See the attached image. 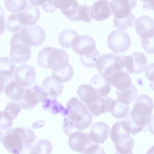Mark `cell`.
Returning <instances> with one entry per match:
<instances>
[{
    "mask_svg": "<svg viewBox=\"0 0 154 154\" xmlns=\"http://www.w3.org/2000/svg\"><path fill=\"white\" fill-rule=\"evenodd\" d=\"M47 93L42 87L35 85L30 88L24 89V94L19 101L21 108L27 110L33 109L37 104L48 97Z\"/></svg>",
    "mask_w": 154,
    "mask_h": 154,
    "instance_id": "7",
    "label": "cell"
},
{
    "mask_svg": "<svg viewBox=\"0 0 154 154\" xmlns=\"http://www.w3.org/2000/svg\"><path fill=\"white\" fill-rule=\"evenodd\" d=\"M10 42V56L13 61L24 63L29 59L31 54L30 48L20 41L18 32L12 36Z\"/></svg>",
    "mask_w": 154,
    "mask_h": 154,
    "instance_id": "8",
    "label": "cell"
},
{
    "mask_svg": "<svg viewBox=\"0 0 154 154\" xmlns=\"http://www.w3.org/2000/svg\"><path fill=\"white\" fill-rule=\"evenodd\" d=\"M154 20L147 16H141L135 21V29L141 41L154 39Z\"/></svg>",
    "mask_w": 154,
    "mask_h": 154,
    "instance_id": "14",
    "label": "cell"
},
{
    "mask_svg": "<svg viewBox=\"0 0 154 154\" xmlns=\"http://www.w3.org/2000/svg\"><path fill=\"white\" fill-rule=\"evenodd\" d=\"M37 154H51L53 147L50 141L46 140H40L34 145Z\"/></svg>",
    "mask_w": 154,
    "mask_h": 154,
    "instance_id": "34",
    "label": "cell"
},
{
    "mask_svg": "<svg viewBox=\"0 0 154 154\" xmlns=\"http://www.w3.org/2000/svg\"><path fill=\"white\" fill-rule=\"evenodd\" d=\"M19 154H37L34 146L31 144L24 145Z\"/></svg>",
    "mask_w": 154,
    "mask_h": 154,
    "instance_id": "42",
    "label": "cell"
},
{
    "mask_svg": "<svg viewBox=\"0 0 154 154\" xmlns=\"http://www.w3.org/2000/svg\"><path fill=\"white\" fill-rule=\"evenodd\" d=\"M42 88L51 98L60 96L63 93V85L55 80L52 76L46 77L42 84Z\"/></svg>",
    "mask_w": 154,
    "mask_h": 154,
    "instance_id": "24",
    "label": "cell"
},
{
    "mask_svg": "<svg viewBox=\"0 0 154 154\" xmlns=\"http://www.w3.org/2000/svg\"><path fill=\"white\" fill-rule=\"evenodd\" d=\"M129 110V105L124 104L117 100L112 99L109 106V111L113 117L117 119L126 117Z\"/></svg>",
    "mask_w": 154,
    "mask_h": 154,
    "instance_id": "27",
    "label": "cell"
},
{
    "mask_svg": "<svg viewBox=\"0 0 154 154\" xmlns=\"http://www.w3.org/2000/svg\"><path fill=\"white\" fill-rule=\"evenodd\" d=\"M135 19V16L133 14L128 17L120 20L114 19L113 26L117 28L118 30L122 31L126 29L129 27L133 26Z\"/></svg>",
    "mask_w": 154,
    "mask_h": 154,
    "instance_id": "36",
    "label": "cell"
},
{
    "mask_svg": "<svg viewBox=\"0 0 154 154\" xmlns=\"http://www.w3.org/2000/svg\"><path fill=\"white\" fill-rule=\"evenodd\" d=\"M69 136L68 142L69 148L77 152L84 154L86 149L94 143L91 139L89 133L78 131L72 133Z\"/></svg>",
    "mask_w": 154,
    "mask_h": 154,
    "instance_id": "13",
    "label": "cell"
},
{
    "mask_svg": "<svg viewBox=\"0 0 154 154\" xmlns=\"http://www.w3.org/2000/svg\"><path fill=\"white\" fill-rule=\"evenodd\" d=\"M147 66L146 57L143 53L136 52L127 56L125 71L128 73H139L145 70Z\"/></svg>",
    "mask_w": 154,
    "mask_h": 154,
    "instance_id": "15",
    "label": "cell"
},
{
    "mask_svg": "<svg viewBox=\"0 0 154 154\" xmlns=\"http://www.w3.org/2000/svg\"><path fill=\"white\" fill-rule=\"evenodd\" d=\"M27 5V1L5 0V8L8 11L17 13L23 11Z\"/></svg>",
    "mask_w": 154,
    "mask_h": 154,
    "instance_id": "32",
    "label": "cell"
},
{
    "mask_svg": "<svg viewBox=\"0 0 154 154\" xmlns=\"http://www.w3.org/2000/svg\"><path fill=\"white\" fill-rule=\"evenodd\" d=\"M55 7L59 8L68 19L74 21L79 4L74 0H54Z\"/></svg>",
    "mask_w": 154,
    "mask_h": 154,
    "instance_id": "21",
    "label": "cell"
},
{
    "mask_svg": "<svg viewBox=\"0 0 154 154\" xmlns=\"http://www.w3.org/2000/svg\"><path fill=\"white\" fill-rule=\"evenodd\" d=\"M114 154H120L118 152H116ZM126 154H133V153L132 152H131L128 153Z\"/></svg>",
    "mask_w": 154,
    "mask_h": 154,
    "instance_id": "45",
    "label": "cell"
},
{
    "mask_svg": "<svg viewBox=\"0 0 154 154\" xmlns=\"http://www.w3.org/2000/svg\"><path fill=\"white\" fill-rule=\"evenodd\" d=\"M110 128L106 124L97 122L94 124L89 135L91 139L95 144L103 143L108 138Z\"/></svg>",
    "mask_w": 154,
    "mask_h": 154,
    "instance_id": "20",
    "label": "cell"
},
{
    "mask_svg": "<svg viewBox=\"0 0 154 154\" xmlns=\"http://www.w3.org/2000/svg\"><path fill=\"white\" fill-rule=\"evenodd\" d=\"M131 134L130 126L125 121L117 122L112 126L110 136L118 153L126 154L131 152L134 141Z\"/></svg>",
    "mask_w": 154,
    "mask_h": 154,
    "instance_id": "5",
    "label": "cell"
},
{
    "mask_svg": "<svg viewBox=\"0 0 154 154\" xmlns=\"http://www.w3.org/2000/svg\"><path fill=\"white\" fill-rule=\"evenodd\" d=\"M2 132L1 131L0 129V141H1V140L2 139Z\"/></svg>",
    "mask_w": 154,
    "mask_h": 154,
    "instance_id": "44",
    "label": "cell"
},
{
    "mask_svg": "<svg viewBox=\"0 0 154 154\" xmlns=\"http://www.w3.org/2000/svg\"><path fill=\"white\" fill-rule=\"evenodd\" d=\"M107 43L110 50L115 53L119 54L124 52L129 49L131 41L128 33L115 29L108 35Z\"/></svg>",
    "mask_w": 154,
    "mask_h": 154,
    "instance_id": "9",
    "label": "cell"
},
{
    "mask_svg": "<svg viewBox=\"0 0 154 154\" xmlns=\"http://www.w3.org/2000/svg\"><path fill=\"white\" fill-rule=\"evenodd\" d=\"M78 33L72 29H66L62 31L58 37L60 44L63 48H71V43Z\"/></svg>",
    "mask_w": 154,
    "mask_h": 154,
    "instance_id": "31",
    "label": "cell"
},
{
    "mask_svg": "<svg viewBox=\"0 0 154 154\" xmlns=\"http://www.w3.org/2000/svg\"><path fill=\"white\" fill-rule=\"evenodd\" d=\"M104 76L111 85L119 90L128 88L132 84L130 76L128 73L123 71H119L108 76Z\"/></svg>",
    "mask_w": 154,
    "mask_h": 154,
    "instance_id": "19",
    "label": "cell"
},
{
    "mask_svg": "<svg viewBox=\"0 0 154 154\" xmlns=\"http://www.w3.org/2000/svg\"><path fill=\"white\" fill-rule=\"evenodd\" d=\"M77 94L80 98L86 104L94 102L98 95L95 89L91 85L83 84L79 86Z\"/></svg>",
    "mask_w": 154,
    "mask_h": 154,
    "instance_id": "25",
    "label": "cell"
},
{
    "mask_svg": "<svg viewBox=\"0 0 154 154\" xmlns=\"http://www.w3.org/2000/svg\"><path fill=\"white\" fill-rule=\"evenodd\" d=\"M134 0H112L110 3L111 12L114 19L120 20L126 18L133 14L131 11L136 5Z\"/></svg>",
    "mask_w": 154,
    "mask_h": 154,
    "instance_id": "12",
    "label": "cell"
},
{
    "mask_svg": "<svg viewBox=\"0 0 154 154\" xmlns=\"http://www.w3.org/2000/svg\"><path fill=\"white\" fill-rule=\"evenodd\" d=\"M18 32L20 41L29 46L41 45L45 39V30L36 24L24 26Z\"/></svg>",
    "mask_w": 154,
    "mask_h": 154,
    "instance_id": "6",
    "label": "cell"
},
{
    "mask_svg": "<svg viewBox=\"0 0 154 154\" xmlns=\"http://www.w3.org/2000/svg\"><path fill=\"white\" fill-rule=\"evenodd\" d=\"M30 3L35 6L40 5L42 9L47 13L53 12L57 8L54 0H29Z\"/></svg>",
    "mask_w": 154,
    "mask_h": 154,
    "instance_id": "37",
    "label": "cell"
},
{
    "mask_svg": "<svg viewBox=\"0 0 154 154\" xmlns=\"http://www.w3.org/2000/svg\"><path fill=\"white\" fill-rule=\"evenodd\" d=\"M6 26L10 32L16 33L19 32L23 27L18 22L16 13L11 14L7 18Z\"/></svg>",
    "mask_w": 154,
    "mask_h": 154,
    "instance_id": "35",
    "label": "cell"
},
{
    "mask_svg": "<svg viewBox=\"0 0 154 154\" xmlns=\"http://www.w3.org/2000/svg\"><path fill=\"white\" fill-rule=\"evenodd\" d=\"M5 11L3 8L0 5V36L5 31Z\"/></svg>",
    "mask_w": 154,
    "mask_h": 154,
    "instance_id": "41",
    "label": "cell"
},
{
    "mask_svg": "<svg viewBox=\"0 0 154 154\" xmlns=\"http://www.w3.org/2000/svg\"><path fill=\"white\" fill-rule=\"evenodd\" d=\"M116 55L106 54L98 58L95 62V66L99 73L108 76L115 72V62Z\"/></svg>",
    "mask_w": 154,
    "mask_h": 154,
    "instance_id": "17",
    "label": "cell"
},
{
    "mask_svg": "<svg viewBox=\"0 0 154 154\" xmlns=\"http://www.w3.org/2000/svg\"><path fill=\"white\" fill-rule=\"evenodd\" d=\"M37 61L43 68L57 71L66 68L69 64L68 54L64 50L46 47L38 53Z\"/></svg>",
    "mask_w": 154,
    "mask_h": 154,
    "instance_id": "4",
    "label": "cell"
},
{
    "mask_svg": "<svg viewBox=\"0 0 154 154\" xmlns=\"http://www.w3.org/2000/svg\"><path fill=\"white\" fill-rule=\"evenodd\" d=\"M85 154H106L103 148L98 144L93 143L86 150Z\"/></svg>",
    "mask_w": 154,
    "mask_h": 154,
    "instance_id": "40",
    "label": "cell"
},
{
    "mask_svg": "<svg viewBox=\"0 0 154 154\" xmlns=\"http://www.w3.org/2000/svg\"><path fill=\"white\" fill-rule=\"evenodd\" d=\"M73 74L72 67L69 64L64 69L57 71H52V77L56 81L61 84L69 81Z\"/></svg>",
    "mask_w": 154,
    "mask_h": 154,
    "instance_id": "30",
    "label": "cell"
},
{
    "mask_svg": "<svg viewBox=\"0 0 154 154\" xmlns=\"http://www.w3.org/2000/svg\"><path fill=\"white\" fill-rule=\"evenodd\" d=\"M6 95L9 99L14 101H19L24 92V89L19 85L15 81H12L5 88Z\"/></svg>",
    "mask_w": 154,
    "mask_h": 154,
    "instance_id": "28",
    "label": "cell"
},
{
    "mask_svg": "<svg viewBox=\"0 0 154 154\" xmlns=\"http://www.w3.org/2000/svg\"><path fill=\"white\" fill-rule=\"evenodd\" d=\"M16 66V64L8 57L0 58V75L7 81L6 78H11L13 75Z\"/></svg>",
    "mask_w": 154,
    "mask_h": 154,
    "instance_id": "29",
    "label": "cell"
},
{
    "mask_svg": "<svg viewBox=\"0 0 154 154\" xmlns=\"http://www.w3.org/2000/svg\"><path fill=\"white\" fill-rule=\"evenodd\" d=\"M90 14L92 19L97 21L107 19L111 14L109 2L104 0L95 2L91 7Z\"/></svg>",
    "mask_w": 154,
    "mask_h": 154,
    "instance_id": "18",
    "label": "cell"
},
{
    "mask_svg": "<svg viewBox=\"0 0 154 154\" xmlns=\"http://www.w3.org/2000/svg\"><path fill=\"white\" fill-rule=\"evenodd\" d=\"M15 81L23 88H26L34 82L36 72L34 68L31 66L23 64L15 69L14 72Z\"/></svg>",
    "mask_w": 154,
    "mask_h": 154,
    "instance_id": "11",
    "label": "cell"
},
{
    "mask_svg": "<svg viewBox=\"0 0 154 154\" xmlns=\"http://www.w3.org/2000/svg\"><path fill=\"white\" fill-rule=\"evenodd\" d=\"M13 119L5 111H0V129L7 130L12 125Z\"/></svg>",
    "mask_w": 154,
    "mask_h": 154,
    "instance_id": "39",
    "label": "cell"
},
{
    "mask_svg": "<svg viewBox=\"0 0 154 154\" xmlns=\"http://www.w3.org/2000/svg\"><path fill=\"white\" fill-rule=\"evenodd\" d=\"M21 108L20 103L16 102H11L8 103L4 111L7 112L13 120L17 117L21 111Z\"/></svg>",
    "mask_w": 154,
    "mask_h": 154,
    "instance_id": "38",
    "label": "cell"
},
{
    "mask_svg": "<svg viewBox=\"0 0 154 154\" xmlns=\"http://www.w3.org/2000/svg\"><path fill=\"white\" fill-rule=\"evenodd\" d=\"M116 94L118 100L124 104L128 105L136 100L137 91L136 86L132 84L128 88L123 90L117 89Z\"/></svg>",
    "mask_w": 154,
    "mask_h": 154,
    "instance_id": "26",
    "label": "cell"
},
{
    "mask_svg": "<svg viewBox=\"0 0 154 154\" xmlns=\"http://www.w3.org/2000/svg\"><path fill=\"white\" fill-rule=\"evenodd\" d=\"M90 8L86 4L83 5L80 4L74 21L90 22L92 19L90 14Z\"/></svg>",
    "mask_w": 154,
    "mask_h": 154,
    "instance_id": "33",
    "label": "cell"
},
{
    "mask_svg": "<svg viewBox=\"0 0 154 154\" xmlns=\"http://www.w3.org/2000/svg\"><path fill=\"white\" fill-rule=\"evenodd\" d=\"M5 82L4 78L0 75V95L2 94L4 89Z\"/></svg>",
    "mask_w": 154,
    "mask_h": 154,
    "instance_id": "43",
    "label": "cell"
},
{
    "mask_svg": "<svg viewBox=\"0 0 154 154\" xmlns=\"http://www.w3.org/2000/svg\"><path fill=\"white\" fill-rule=\"evenodd\" d=\"M16 14L18 22L23 27L35 25L40 16L38 7L29 4L23 11Z\"/></svg>",
    "mask_w": 154,
    "mask_h": 154,
    "instance_id": "16",
    "label": "cell"
},
{
    "mask_svg": "<svg viewBox=\"0 0 154 154\" xmlns=\"http://www.w3.org/2000/svg\"><path fill=\"white\" fill-rule=\"evenodd\" d=\"M71 48L80 56H88L98 51L94 40L87 35L76 36L71 43Z\"/></svg>",
    "mask_w": 154,
    "mask_h": 154,
    "instance_id": "10",
    "label": "cell"
},
{
    "mask_svg": "<svg viewBox=\"0 0 154 154\" xmlns=\"http://www.w3.org/2000/svg\"><path fill=\"white\" fill-rule=\"evenodd\" d=\"M66 114L63 125L64 133L69 136L72 133L88 128L92 123L93 117L86 106L75 97L68 101Z\"/></svg>",
    "mask_w": 154,
    "mask_h": 154,
    "instance_id": "1",
    "label": "cell"
},
{
    "mask_svg": "<svg viewBox=\"0 0 154 154\" xmlns=\"http://www.w3.org/2000/svg\"><path fill=\"white\" fill-rule=\"evenodd\" d=\"M36 136L30 128L20 127L9 129L2 135L1 141L4 147L13 154H19L23 146L35 142Z\"/></svg>",
    "mask_w": 154,
    "mask_h": 154,
    "instance_id": "3",
    "label": "cell"
},
{
    "mask_svg": "<svg viewBox=\"0 0 154 154\" xmlns=\"http://www.w3.org/2000/svg\"><path fill=\"white\" fill-rule=\"evenodd\" d=\"M90 83L100 96H107L111 91V85L102 74H96L91 79Z\"/></svg>",
    "mask_w": 154,
    "mask_h": 154,
    "instance_id": "23",
    "label": "cell"
},
{
    "mask_svg": "<svg viewBox=\"0 0 154 154\" xmlns=\"http://www.w3.org/2000/svg\"><path fill=\"white\" fill-rule=\"evenodd\" d=\"M112 99L109 96L102 97L98 95L95 101L86 105L93 115L97 116L109 112V105Z\"/></svg>",
    "mask_w": 154,
    "mask_h": 154,
    "instance_id": "22",
    "label": "cell"
},
{
    "mask_svg": "<svg viewBox=\"0 0 154 154\" xmlns=\"http://www.w3.org/2000/svg\"><path fill=\"white\" fill-rule=\"evenodd\" d=\"M153 106L152 99L148 95L142 94L137 97L133 108L125 120L132 134L140 132L151 122Z\"/></svg>",
    "mask_w": 154,
    "mask_h": 154,
    "instance_id": "2",
    "label": "cell"
}]
</instances>
